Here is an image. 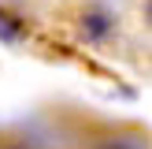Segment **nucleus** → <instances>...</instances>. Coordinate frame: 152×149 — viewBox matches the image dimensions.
<instances>
[{"instance_id": "nucleus-3", "label": "nucleus", "mask_w": 152, "mask_h": 149, "mask_svg": "<svg viewBox=\"0 0 152 149\" xmlns=\"http://www.w3.org/2000/svg\"><path fill=\"white\" fill-rule=\"evenodd\" d=\"M104 149H137V145H130V142H108Z\"/></svg>"}, {"instance_id": "nucleus-2", "label": "nucleus", "mask_w": 152, "mask_h": 149, "mask_svg": "<svg viewBox=\"0 0 152 149\" xmlns=\"http://www.w3.org/2000/svg\"><path fill=\"white\" fill-rule=\"evenodd\" d=\"M22 37H26V22L15 19V15H7L4 7H0V41L15 45V41H22Z\"/></svg>"}, {"instance_id": "nucleus-1", "label": "nucleus", "mask_w": 152, "mask_h": 149, "mask_svg": "<svg viewBox=\"0 0 152 149\" xmlns=\"http://www.w3.org/2000/svg\"><path fill=\"white\" fill-rule=\"evenodd\" d=\"M115 34V15L108 11V7H86L82 11V19H78V37L86 45H100V41H108V37Z\"/></svg>"}]
</instances>
